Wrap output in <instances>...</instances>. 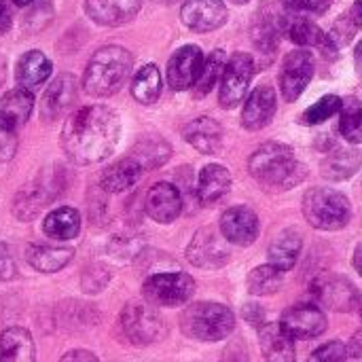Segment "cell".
Instances as JSON below:
<instances>
[{"instance_id":"cell-1","label":"cell","mask_w":362,"mask_h":362,"mask_svg":"<svg viewBox=\"0 0 362 362\" xmlns=\"http://www.w3.org/2000/svg\"><path fill=\"white\" fill-rule=\"evenodd\" d=\"M121 138L119 115L108 106H85L72 112L62 129V148L78 165H91L117 148Z\"/></svg>"},{"instance_id":"cell-2","label":"cell","mask_w":362,"mask_h":362,"mask_svg":"<svg viewBox=\"0 0 362 362\" xmlns=\"http://www.w3.org/2000/svg\"><path fill=\"white\" fill-rule=\"evenodd\" d=\"M248 170L269 191H288L305 180L308 168L295 157V151L282 142H267L257 148L248 161Z\"/></svg>"},{"instance_id":"cell-3","label":"cell","mask_w":362,"mask_h":362,"mask_svg":"<svg viewBox=\"0 0 362 362\" xmlns=\"http://www.w3.org/2000/svg\"><path fill=\"white\" fill-rule=\"evenodd\" d=\"M134 66V55L119 45L102 47L93 53L83 76V89L95 98H108L123 87Z\"/></svg>"},{"instance_id":"cell-4","label":"cell","mask_w":362,"mask_h":362,"mask_svg":"<svg viewBox=\"0 0 362 362\" xmlns=\"http://www.w3.org/2000/svg\"><path fill=\"white\" fill-rule=\"evenodd\" d=\"M180 329L197 341H223L235 329V316L227 305L199 301L189 305L180 316Z\"/></svg>"},{"instance_id":"cell-5","label":"cell","mask_w":362,"mask_h":362,"mask_svg":"<svg viewBox=\"0 0 362 362\" xmlns=\"http://www.w3.org/2000/svg\"><path fill=\"white\" fill-rule=\"evenodd\" d=\"M305 221L320 231H339L350 223V199L333 189H312L303 197Z\"/></svg>"},{"instance_id":"cell-6","label":"cell","mask_w":362,"mask_h":362,"mask_svg":"<svg viewBox=\"0 0 362 362\" xmlns=\"http://www.w3.org/2000/svg\"><path fill=\"white\" fill-rule=\"evenodd\" d=\"M121 331L134 346H151L165 335V322L155 305L132 301L121 312Z\"/></svg>"},{"instance_id":"cell-7","label":"cell","mask_w":362,"mask_h":362,"mask_svg":"<svg viewBox=\"0 0 362 362\" xmlns=\"http://www.w3.org/2000/svg\"><path fill=\"white\" fill-rule=\"evenodd\" d=\"M195 293V282L191 276L182 272H165L153 274L146 278L142 286V295L146 303L155 308H178L185 305Z\"/></svg>"},{"instance_id":"cell-8","label":"cell","mask_w":362,"mask_h":362,"mask_svg":"<svg viewBox=\"0 0 362 362\" xmlns=\"http://www.w3.org/2000/svg\"><path fill=\"white\" fill-rule=\"evenodd\" d=\"M252 74H255L252 55L233 53L231 59L225 66L223 76H221L223 81H221L218 102H221L223 108H235L244 100V95L248 91V85L252 81Z\"/></svg>"},{"instance_id":"cell-9","label":"cell","mask_w":362,"mask_h":362,"mask_svg":"<svg viewBox=\"0 0 362 362\" xmlns=\"http://www.w3.org/2000/svg\"><path fill=\"white\" fill-rule=\"evenodd\" d=\"M314 76V57L305 49L291 51L282 62V74H280V91L286 102L299 100V95L305 91Z\"/></svg>"},{"instance_id":"cell-10","label":"cell","mask_w":362,"mask_h":362,"mask_svg":"<svg viewBox=\"0 0 362 362\" xmlns=\"http://www.w3.org/2000/svg\"><path fill=\"white\" fill-rule=\"evenodd\" d=\"M187 259L191 265L202 269H218L229 261V250L221 242L218 233L210 227L199 229L187 248Z\"/></svg>"},{"instance_id":"cell-11","label":"cell","mask_w":362,"mask_h":362,"mask_svg":"<svg viewBox=\"0 0 362 362\" xmlns=\"http://www.w3.org/2000/svg\"><path fill=\"white\" fill-rule=\"evenodd\" d=\"M280 325L293 339H314L327 331V316L320 308L301 303L286 310Z\"/></svg>"},{"instance_id":"cell-12","label":"cell","mask_w":362,"mask_h":362,"mask_svg":"<svg viewBox=\"0 0 362 362\" xmlns=\"http://www.w3.org/2000/svg\"><path fill=\"white\" fill-rule=\"evenodd\" d=\"M204 66V53L195 45L180 47L168 62V85L174 91L191 89L202 72Z\"/></svg>"},{"instance_id":"cell-13","label":"cell","mask_w":362,"mask_h":362,"mask_svg":"<svg viewBox=\"0 0 362 362\" xmlns=\"http://www.w3.org/2000/svg\"><path fill=\"white\" fill-rule=\"evenodd\" d=\"M182 23L193 32H212L227 21V6L223 0H187L180 11Z\"/></svg>"},{"instance_id":"cell-14","label":"cell","mask_w":362,"mask_h":362,"mask_svg":"<svg viewBox=\"0 0 362 362\" xmlns=\"http://www.w3.org/2000/svg\"><path fill=\"white\" fill-rule=\"evenodd\" d=\"M221 233L235 246H250L259 235V218L246 206H233L221 216Z\"/></svg>"},{"instance_id":"cell-15","label":"cell","mask_w":362,"mask_h":362,"mask_svg":"<svg viewBox=\"0 0 362 362\" xmlns=\"http://www.w3.org/2000/svg\"><path fill=\"white\" fill-rule=\"evenodd\" d=\"M144 210L146 214L161 225H168L176 221L182 212V197L180 191L170 185V182H157L151 187L144 199Z\"/></svg>"},{"instance_id":"cell-16","label":"cell","mask_w":362,"mask_h":362,"mask_svg":"<svg viewBox=\"0 0 362 362\" xmlns=\"http://www.w3.org/2000/svg\"><path fill=\"white\" fill-rule=\"evenodd\" d=\"M259 346L265 362H295V339L278 322H267L259 329Z\"/></svg>"},{"instance_id":"cell-17","label":"cell","mask_w":362,"mask_h":362,"mask_svg":"<svg viewBox=\"0 0 362 362\" xmlns=\"http://www.w3.org/2000/svg\"><path fill=\"white\" fill-rule=\"evenodd\" d=\"M142 0H85L87 15L100 25H123L132 21Z\"/></svg>"},{"instance_id":"cell-18","label":"cell","mask_w":362,"mask_h":362,"mask_svg":"<svg viewBox=\"0 0 362 362\" xmlns=\"http://www.w3.org/2000/svg\"><path fill=\"white\" fill-rule=\"evenodd\" d=\"M278 102H276V91L269 85H261L257 87L246 104H244V112H242V125L250 132H257L261 127H265L274 115H276Z\"/></svg>"},{"instance_id":"cell-19","label":"cell","mask_w":362,"mask_h":362,"mask_svg":"<svg viewBox=\"0 0 362 362\" xmlns=\"http://www.w3.org/2000/svg\"><path fill=\"white\" fill-rule=\"evenodd\" d=\"M182 136L193 148H197L204 155L218 153V148L223 144V129L210 117H199V119H193L191 123H187L182 129Z\"/></svg>"},{"instance_id":"cell-20","label":"cell","mask_w":362,"mask_h":362,"mask_svg":"<svg viewBox=\"0 0 362 362\" xmlns=\"http://www.w3.org/2000/svg\"><path fill=\"white\" fill-rule=\"evenodd\" d=\"M144 174V168L142 163L136 159V157H123L119 161H115L112 165H108L104 172H102V189L108 191V193H123L127 189H132Z\"/></svg>"},{"instance_id":"cell-21","label":"cell","mask_w":362,"mask_h":362,"mask_svg":"<svg viewBox=\"0 0 362 362\" xmlns=\"http://www.w3.org/2000/svg\"><path fill=\"white\" fill-rule=\"evenodd\" d=\"M76 100V81L72 74H62L55 78L42 95V117L57 119L62 117Z\"/></svg>"},{"instance_id":"cell-22","label":"cell","mask_w":362,"mask_h":362,"mask_svg":"<svg viewBox=\"0 0 362 362\" xmlns=\"http://www.w3.org/2000/svg\"><path fill=\"white\" fill-rule=\"evenodd\" d=\"M301 248H303L301 233L295 229H284L269 244V250H267L269 263L278 267L280 272H291L299 261Z\"/></svg>"},{"instance_id":"cell-23","label":"cell","mask_w":362,"mask_h":362,"mask_svg":"<svg viewBox=\"0 0 362 362\" xmlns=\"http://www.w3.org/2000/svg\"><path fill=\"white\" fill-rule=\"evenodd\" d=\"M316 295L327 308H331L335 312H350L358 303L356 288L344 278H327V280L318 282Z\"/></svg>"},{"instance_id":"cell-24","label":"cell","mask_w":362,"mask_h":362,"mask_svg":"<svg viewBox=\"0 0 362 362\" xmlns=\"http://www.w3.org/2000/svg\"><path fill=\"white\" fill-rule=\"evenodd\" d=\"M32 106H34V95L30 89L19 87L4 93L0 98V123L17 132L30 119Z\"/></svg>"},{"instance_id":"cell-25","label":"cell","mask_w":362,"mask_h":362,"mask_svg":"<svg viewBox=\"0 0 362 362\" xmlns=\"http://www.w3.org/2000/svg\"><path fill=\"white\" fill-rule=\"evenodd\" d=\"M36 348L32 335L21 327L4 329L0 335V362H34Z\"/></svg>"},{"instance_id":"cell-26","label":"cell","mask_w":362,"mask_h":362,"mask_svg":"<svg viewBox=\"0 0 362 362\" xmlns=\"http://www.w3.org/2000/svg\"><path fill=\"white\" fill-rule=\"evenodd\" d=\"M74 257L72 248L66 246H42V244H32L25 250V259L28 263L40 272V274H55L59 269H64Z\"/></svg>"},{"instance_id":"cell-27","label":"cell","mask_w":362,"mask_h":362,"mask_svg":"<svg viewBox=\"0 0 362 362\" xmlns=\"http://www.w3.org/2000/svg\"><path fill=\"white\" fill-rule=\"evenodd\" d=\"M51 62L45 57V53L40 51H28L19 57L17 62V68H15V76H17V83L19 87L23 89H34L38 85H42L49 74H51Z\"/></svg>"},{"instance_id":"cell-28","label":"cell","mask_w":362,"mask_h":362,"mask_svg":"<svg viewBox=\"0 0 362 362\" xmlns=\"http://www.w3.org/2000/svg\"><path fill=\"white\" fill-rule=\"evenodd\" d=\"M42 231L49 240L68 242L74 240L81 231V214L74 208H55L47 214Z\"/></svg>"},{"instance_id":"cell-29","label":"cell","mask_w":362,"mask_h":362,"mask_svg":"<svg viewBox=\"0 0 362 362\" xmlns=\"http://www.w3.org/2000/svg\"><path fill=\"white\" fill-rule=\"evenodd\" d=\"M231 187V174L227 168L218 163H210L202 170L199 182H197V197L202 204H214L218 202Z\"/></svg>"},{"instance_id":"cell-30","label":"cell","mask_w":362,"mask_h":362,"mask_svg":"<svg viewBox=\"0 0 362 362\" xmlns=\"http://www.w3.org/2000/svg\"><path fill=\"white\" fill-rule=\"evenodd\" d=\"M288 36H291V40L295 45H301V47H318L327 55L329 53L335 55V51H337V45L333 42V38L329 34H325L316 23H312L305 17H297L288 25Z\"/></svg>"},{"instance_id":"cell-31","label":"cell","mask_w":362,"mask_h":362,"mask_svg":"<svg viewBox=\"0 0 362 362\" xmlns=\"http://www.w3.org/2000/svg\"><path fill=\"white\" fill-rule=\"evenodd\" d=\"M362 163V155L354 148H337L333 153H329L322 163H320V172L325 178L329 180H346L350 176H354L358 172Z\"/></svg>"},{"instance_id":"cell-32","label":"cell","mask_w":362,"mask_h":362,"mask_svg":"<svg viewBox=\"0 0 362 362\" xmlns=\"http://www.w3.org/2000/svg\"><path fill=\"white\" fill-rule=\"evenodd\" d=\"M132 95L140 104H155L161 95V74L155 64L142 66L132 81Z\"/></svg>"},{"instance_id":"cell-33","label":"cell","mask_w":362,"mask_h":362,"mask_svg":"<svg viewBox=\"0 0 362 362\" xmlns=\"http://www.w3.org/2000/svg\"><path fill=\"white\" fill-rule=\"evenodd\" d=\"M225 66H227V55H225V51H221V49L212 51V53L208 55V59H204L202 72H199V76H197V81H195V85H193V95H195V98L208 95V93L214 89L216 81L223 76Z\"/></svg>"},{"instance_id":"cell-34","label":"cell","mask_w":362,"mask_h":362,"mask_svg":"<svg viewBox=\"0 0 362 362\" xmlns=\"http://www.w3.org/2000/svg\"><path fill=\"white\" fill-rule=\"evenodd\" d=\"M282 282H284V272H280L272 263L261 265V267L252 269L248 276V293L257 295V297H267V295L278 293Z\"/></svg>"},{"instance_id":"cell-35","label":"cell","mask_w":362,"mask_h":362,"mask_svg":"<svg viewBox=\"0 0 362 362\" xmlns=\"http://www.w3.org/2000/svg\"><path fill=\"white\" fill-rule=\"evenodd\" d=\"M170 144L161 138H146V140H140L132 153V157H136L144 170H153V168H159L163 165L168 159H170Z\"/></svg>"},{"instance_id":"cell-36","label":"cell","mask_w":362,"mask_h":362,"mask_svg":"<svg viewBox=\"0 0 362 362\" xmlns=\"http://www.w3.org/2000/svg\"><path fill=\"white\" fill-rule=\"evenodd\" d=\"M339 132L341 136L352 142L361 144L362 142V108L356 100H348L341 106V121H339Z\"/></svg>"},{"instance_id":"cell-37","label":"cell","mask_w":362,"mask_h":362,"mask_svg":"<svg viewBox=\"0 0 362 362\" xmlns=\"http://www.w3.org/2000/svg\"><path fill=\"white\" fill-rule=\"evenodd\" d=\"M344 106V100L339 95H325L320 98L314 106H310L303 115H301V123L303 125H318L325 123L327 119H331L333 115H337Z\"/></svg>"},{"instance_id":"cell-38","label":"cell","mask_w":362,"mask_h":362,"mask_svg":"<svg viewBox=\"0 0 362 362\" xmlns=\"http://www.w3.org/2000/svg\"><path fill=\"white\" fill-rule=\"evenodd\" d=\"M348 361V350L341 341H329L320 346L316 352L305 362H346Z\"/></svg>"},{"instance_id":"cell-39","label":"cell","mask_w":362,"mask_h":362,"mask_svg":"<svg viewBox=\"0 0 362 362\" xmlns=\"http://www.w3.org/2000/svg\"><path fill=\"white\" fill-rule=\"evenodd\" d=\"M284 4L297 15H322L331 6V0H284Z\"/></svg>"},{"instance_id":"cell-40","label":"cell","mask_w":362,"mask_h":362,"mask_svg":"<svg viewBox=\"0 0 362 362\" xmlns=\"http://www.w3.org/2000/svg\"><path fill=\"white\" fill-rule=\"evenodd\" d=\"M17 151V132L0 123V159L6 161Z\"/></svg>"},{"instance_id":"cell-41","label":"cell","mask_w":362,"mask_h":362,"mask_svg":"<svg viewBox=\"0 0 362 362\" xmlns=\"http://www.w3.org/2000/svg\"><path fill=\"white\" fill-rule=\"evenodd\" d=\"M108 282V274L102 269V267H91L89 272H85L83 276V288L87 293H98L106 286Z\"/></svg>"},{"instance_id":"cell-42","label":"cell","mask_w":362,"mask_h":362,"mask_svg":"<svg viewBox=\"0 0 362 362\" xmlns=\"http://www.w3.org/2000/svg\"><path fill=\"white\" fill-rule=\"evenodd\" d=\"M17 276V265L13 252L6 244L0 242V282H8Z\"/></svg>"},{"instance_id":"cell-43","label":"cell","mask_w":362,"mask_h":362,"mask_svg":"<svg viewBox=\"0 0 362 362\" xmlns=\"http://www.w3.org/2000/svg\"><path fill=\"white\" fill-rule=\"evenodd\" d=\"M13 0H0V34H4L11 23H13V8H11Z\"/></svg>"},{"instance_id":"cell-44","label":"cell","mask_w":362,"mask_h":362,"mask_svg":"<svg viewBox=\"0 0 362 362\" xmlns=\"http://www.w3.org/2000/svg\"><path fill=\"white\" fill-rule=\"evenodd\" d=\"M59 362H100L91 352H87V350H70V352H66Z\"/></svg>"},{"instance_id":"cell-45","label":"cell","mask_w":362,"mask_h":362,"mask_svg":"<svg viewBox=\"0 0 362 362\" xmlns=\"http://www.w3.org/2000/svg\"><path fill=\"white\" fill-rule=\"evenodd\" d=\"M352 17L356 21V25H362V0L354 2V8H352Z\"/></svg>"},{"instance_id":"cell-46","label":"cell","mask_w":362,"mask_h":362,"mask_svg":"<svg viewBox=\"0 0 362 362\" xmlns=\"http://www.w3.org/2000/svg\"><path fill=\"white\" fill-rule=\"evenodd\" d=\"M354 267H356V272L362 276V244H358V248L354 252Z\"/></svg>"},{"instance_id":"cell-47","label":"cell","mask_w":362,"mask_h":362,"mask_svg":"<svg viewBox=\"0 0 362 362\" xmlns=\"http://www.w3.org/2000/svg\"><path fill=\"white\" fill-rule=\"evenodd\" d=\"M354 57H356V66H358V70L362 72V40L356 45V51H354Z\"/></svg>"},{"instance_id":"cell-48","label":"cell","mask_w":362,"mask_h":362,"mask_svg":"<svg viewBox=\"0 0 362 362\" xmlns=\"http://www.w3.org/2000/svg\"><path fill=\"white\" fill-rule=\"evenodd\" d=\"M32 0H13V4H17V6H28Z\"/></svg>"},{"instance_id":"cell-49","label":"cell","mask_w":362,"mask_h":362,"mask_svg":"<svg viewBox=\"0 0 362 362\" xmlns=\"http://www.w3.org/2000/svg\"><path fill=\"white\" fill-rule=\"evenodd\" d=\"M231 2H235V4H246L248 0H231Z\"/></svg>"},{"instance_id":"cell-50","label":"cell","mask_w":362,"mask_h":362,"mask_svg":"<svg viewBox=\"0 0 362 362\" xmlns=\"http://www.w3.org/2000/svg\"><path fill=\"white\" fill-rule=\"evenodd\" d=\"M159 2H172V0H159Z\"/></svg>"},{"instance_id":"cell-51","label":"cell","mask_w":362,"mask_h":362,"mask_svg":"<svg viewBox=\"0 0 362 362\" xmlns=\"http://www.w3.org/2000/svg\"><path fill=\"white\" fill-rule=\"evenodd\" d=\"M361 318H362V308H361Z\"/></svg>"}]
</instances>
